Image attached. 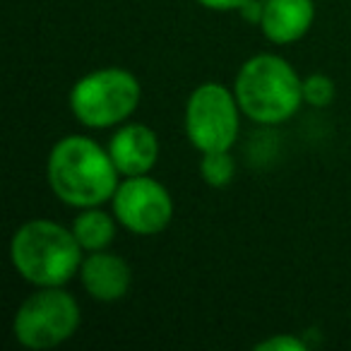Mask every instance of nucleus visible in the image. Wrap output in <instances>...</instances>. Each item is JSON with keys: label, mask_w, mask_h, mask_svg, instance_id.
Instances as JSON below:
<instances>
[{"label": "nucleus", "mask_w": 351, "mask_h": 351, "mask_svg": "<svg viewBox=\"0 0 351 351\" xmlns=\"http://www.w3.org/2000/svg\"><path fill=\"white\" fill-rule=\"evenodd\" d=\"M118 173L108 149L84 135H68L53 145L46 164L49 186L70 207H99L113 200Z\"/></svg>", "instance_id": "f257e3e1"}, {"label": "nucleus", "mask_w": 351, "mask_h": 351, "mask_svg": "<svg viewBox=\"0 0 351 351\" xmlns=\"http://www.w3.org/2000/svg\"><path fill=\"white\" fill-rule=\"evenodd\" d=\"M239 106L250 121L279 125L296 116L303 99V80L274 53H258L241 65L234 82Z\"/></svg>", "instance_id": "7ed1b4c3"}, {"label": "nucleus", "mask_w": 351, "mask_h": 351, "mask_svg": "<svg viewBox=\"0 0 351 351\" xmlns=\"http://www.w3.org/2000/svg\"><path fill=\"white\" fill-rule=\"evenodd\" d=\"M118 221V219H116ZM116 221L111 215L97 207H87L77 219L73 221V234L80 241L82 250H106L116 239Z\"/></svg>", "instance_id": "9b49d317"}, {"label": "nucleus", "mask_w": 351, "mask_h": 351, "mask_svg": "<svg viewBox=\"0 0 351 351\" xmlns=\"http://www.w3.org/2000/svg\"><path fill=\"white\" fill-rule=\"evenodd\" d=\"M108 154L125 178L149 173L156 164V156H159L156 132L142 123H128V125L118 128L116 135L111 137Z\"/></svg>", "instance_id": "6e6552de"}, {"label": "nucleus", "mask_w": 351, "mask_h": 351, "mask_svg": "<svg viewBox=\"0 0 351 351\" xmlns=\"http://www.w3.org/2000/svg\"><path fill=\"white\" fill-rule=\"evenodd\" d=\"M239 99L219 82H205L186 104V135L197 152L231 149L239 137Z\"/></svg>", "instance_id": "423d86ee"}, {"label": "nucleus", "mask_w": 351, "mask_h": 351, "mask_svg": "<svg viewBox=\"0 0 351 351\" xmlns=\"http://www.w3.org/2000/svg\"><path fill=\"white\" fill-rule=\"evenodd\" d=\"M258 351H306V344L291 335H274L255 346Z\"/></svg>", "instance_id": "4468645a"}, {"label": "nucleus", "mask_w": 351, "mask_h": 351, "mask_svg": "<svg viewBox=\"0 0 351 351\" xmlns=\"http://www.w3.org/2000/svg\"><path fill=\"white\" fill-rule=\"evenodd\" d=\"M315 20L313 0H267L263 5L260 29L272 44L287 46L303 39Z\"/></svg>", "instance_id": "9d476101"}, {"label": "nucleus", "mask_w": 351, "mask_h": 351, "mask_svg": "<svg viewBox=\"0 0 351 351\" xmlns=\"http://www.w3.org/2000/svg\"><path fill=\"white\" fill-rule=\"evenodd\" d=\"M200 173L205 178L207 186L212 188H224L231 183L236 173V164L231 159L229 149L224 152H207L202 154V161H200Z\"/></svg>", "instance_id": "f8f14e48"}, {"label": "nucleus", "mask_w": 351, "mask_h": 351, "mask_svg": "<svg viewBox=\"0 0 351 351\" xmlns=\"http://www.w3.org/2000/svg\"><path fill=\"white\" fill-rule=\"evenodd\" d=\"M303 99H306V104H311V106L315 108H322L327 106V104H332V99H335V82H332L327 75H308L306 80H303Z\"/></svg>", "instance_id": "ddd939ff"}, {"label": "nucleus", "mask_w": 351, "mask_h": 351, "mask_svg": "<svg viewBox=\"0 0 351 351\" xmlns=\"http://www.w3.org/2000/svg\"><path fill=\"white\" fill-rule=\"evenodd\" d=\"M137 77L123 68H101L84 75L70 89V108L87 128H113L128 121L140 106Z\"/></svg>", "instance_id": "20e7f679"}, {"label": "nucleus", "mask_w": 351, "mask_h": 351, "mask_svg": "<svg viewBox=\"0 0 351 351\" xmlns=\"http://www.w3.org/2000/svg\"><path fill=\"white\" fill-rule=\"evenodd\" d=\"M80 327V306L60 287H39L15 313L12 332L27 349L44 351L68 341Z\"/></svg>", "instance_id": "39448f33"}, {"label": "nucleus", "mask_w": 351, "mask_h": 351, "mask_svg": "<svg viewBox=\"0 0 351 351\" xmlns=\"http://www.w3.org/2000/svg\"><path fill=\"white\" fill-rule=\"evenodd\" d=\"M113 215L118 224L137 236L161 234L173 219V197L149 176H130L113 195Z\"/></svg>", "instance_id": "0eeeda50"}, {"label": "nucleus", "mask_w": 351, "mask_h": 351, "mask_svg": "<svg viewBox=\"0 0 351 351\" xmlns=\"http://www.w3.org/2000/svg\"><path fill=\"white\" fill-rule=\"evenodd\" d=\"M80 279H82L84 291L92 298L104 303L121 301L128 293L132 282L130 265L116 253L106 250H94L87 260H82L80 267Z\"/></svg>", "instance_id": "1a4fd4ad"}, {"label": "nucleus", "mask_w": 351, "mask_h": 351, "mask_svg": "<svg viewBox=\"0 0 351 351\" xmlns=\"http://www.w3.org/2000/svg\"><path fill=\"white\" fill-rule=\"evenodd\" d=\"M195 3H200L202 8H207V10H219V12H226V10H243L248 3H253V0H195Z\"/></svg>", "instance_id": "2eb2a0df"}, {"label": "nucleus", "mask_w": 351, "mask_h": 351, "mask_svg": "<svg viewBox=\"0 0 351 351\" xmlns=\"http://www.w3.org/2000/svg\"><path fill=\"white\" fill-rule=\"evenodd\" d=\"M10 260L17 274L34 287H63L82 267V245L73 229L32 219L12 236Z\"/></svg>", "instance_id": "f03ea898"}]
</instances>
